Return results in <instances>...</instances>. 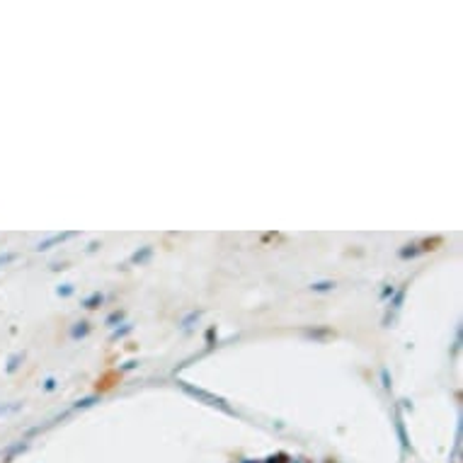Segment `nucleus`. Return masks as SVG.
Listing matches in <instances>:
<instances>
[{
  "label": "nucleus",
  "mask_w": 463,
  "mask_h": 463,
  "mask_svg": "<svg viewBox=\"0 0 463 463\" xmlns=\"http://www.w3.org/2000/svg\"><path fill=\"white\" fill-rule=\"evenodd\" d=\"M185 391H187L189 396H194V398H201V400H206L209 405H218V407H223V410H226V402H223L221 398H213V396H209V393H204V391H197V388H189V386H185Z\"/></svg>",
  "instance_id": "1"
},
{
  "label": "nucleus",
  "mask_w": 463,
  "mask_h": 463,
  "mask_svg": "<svg viewBox=\"0 0 463 463\" xmlns=\"http://www.w3.org/2000/svg\"><path fill=\"white\" fill-rule=\"evenodd\" d=\"M313 289H316V291H328V289H332V284H316Z\"/></svg>",
  "instance_id": "2"
}]
</instances>
